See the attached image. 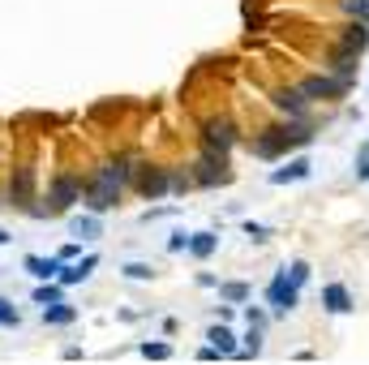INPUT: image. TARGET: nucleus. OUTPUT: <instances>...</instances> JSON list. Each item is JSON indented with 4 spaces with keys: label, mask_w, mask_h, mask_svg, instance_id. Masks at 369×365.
Masks as SVG:
<instances>
[{
    "label": "nucleus",
    "mask_w": 369,
    "mask_h": 365,
    "mask_svg": "<svg viewBox=\"0 0 369 365\" xmlns=\"http://www.w3.org/2000/svg\"><path fill=\"white\" fill-rule=\"evenodd\" d=\"M206 339H211V344L219 348V357H236V335H232L224 323H215V327L206 331Z\"/></svg>",
    "instance_id": "17"
},
{
    "label": "nucleus",
    "mask_w": 369,
    "mask_h": 365,
    "mask_svg": "<svg viewBox=\"0 0 369 365\" xmlns=\"http://www.w3.org/2000/svg\"><path fill=\"white\" fill-rule=\"evenodd\" d=\"M73 202H82V177L56 172L47 181V206H31V215H65Z\"/></svg>",
    "instance_id": "3"
},
{
    "label": "nucleus",
    "mask_w": 369,
    "mask_h": 365,
    "mask_svg": "<svg viewBox=\"0 0 369 365\" xmlns=\"http://www.w3.org/2000/svg\"><path fill=\"white\" fill-rule=\"evenodd\" d=\"M343 9H348L356 22H369V0H343Z\"/></svg>",
    "instance_id": "26"
},
{
    "label": "nucleus",
    "mask_w": 369,
    "mask_h": 365,
    "mask_svg": "<svg viewBox=\"0 0 369 365\" xmlns=\"http://www.w3.org/2000/svg\"><path fill=\"white\" fill-rule=\"evenodd\" d=\"M78 254H82V245H65V250H60L56 258H60V262H73V258H78Z\"/></svg>",
    "instance_id": "32"
},
{
    "label": "nucleus",
    "mask_w": 369,
    "mask_h": 365,
    "mask_svg": "<svg viewBox=\"0 0 369 365\" xmlns=\"http://www.w3.org/2000/svg\"><path fill=\"white\" fill-rule=\"evenodd\" d=\"M138 352H142L146 361H167V357H172V344H142Z\"/></svg>",
    "instance_id": "25"
},
{
    "label": "nucleus",
    "mask_w": 369,
    "mask_h": 365,
    "mask_svg": "<svg viewBox=\"0 0 369 365\" xmlns=\"http://www.w3.org/2000/svg\"><path fill=\"white\" fill-rule=\"evenodd\" d=\"M266 301H270V314H292L301 305V288L288 279V266L275 271V279H270V288H266Z\"/></svg>",
    "instance_id": "4"
},
{
    "label": "nucleus",
    "mask_w": 369,
    "mask_h": 365,
    "mask_svg": "<svg viewBox=\"0 0 369 365\" xmlns=\"http://www.w3.org/2000/svg\"><path fill=\"white\" fill-rule=\"evenodd\" d=\"M56 301H65V284L60 279H43L35 288V305H56Z\"/></svg>",
    "instance_id": "20"
},
{
    "label": "nucleus",
    "mask_w": 369,
    "mask_h": 365,
    "mask_svg": "<svg viewBox=\"0 0 369 365\" xmlns=\"http://www.w3.org/2000/svg\"><path fill=\"white\" fill-rule=\"evenodd\" d=\"M236 142H240V133H236V125H232V116H211L206 125H202V146H206V151L228 155Z\"/></svg>",
    "instance_id": "5"
},
{
    "label": "nucleus",
    "mask_w": 369,
    "mask_h": 365,
    "mask_svg": "<svg viewBox=\"0 0 369 365\" xmlns=\"http://www.w3.org/2000/svg\"><path fill=\"white\" fill-rule=\"evenodd\" d=\"M78 318V309L73 305H65V301H56V305H43V323H52V327H65V323H73Z\"/></svg>",
    "instance_id": "21"
},
{
    "label": "nucleus",
    "mask_w": 369,
    "mask_h": 365,
    "mask_svg": "<svg viewBox=\"0 0 369 365\" xmlns=\"http://www.w3.org/2000/svg\"><path fill=\"white\" fill-rule=\"evenodd\" d=\"M193 185V177H185V172H177V177H172V189H177V193H185Z\"/></svg>",
    "instance_id": "31"
},
{
    "label": "nucleus",
    "mask_w": 369,
    "mask_h": 365,
    "mask_svg": "<svg viewBox=\"0 0 369 365\" xmlns=\"http://www.w3.org/2000/svg\"><path fill=\"white\" fill-rule=\"evenodd\" d=\"M125 275H129V279H155V271H151L146 262H129V266H125Z\"/></svg>",
    "instance_id": "28"
},
{
    "label": "nucleus",
    "mask_w": 369,
    "mask_h": 365,
    "mask_svg": "<svg viewBox=\"0 0 369 365\" xmlns=\"http://www.w3.org/2000/svg\"><path fill=\"white\" fill-rule=\"evenodd\" d=\"M309 172H313V163H309L305 155H297V159H288L284 168H275V172H270V185H292V181H309Z\"/></svg>",
    "instance_id": "11"
},
{
    "label": "nucleus",
    "mask_w": 369,
    "mask_h": 365,
    "mask_svg": "<svg viewBox=\"0 0 369 365\" xmlns=\"http://www.w3.org/2000/svg\"><path fill=\"white\" fill-rule=\"evenodd\" d=\"M356 181H369V159H361V168H356Z\"/></svg>",
    "instance_id": "33"
},
{
    "label": "nucleus",
    "mask_w": 369,
    "mask_h": 365,
    "mask_svg": "<svg viewBox=\"0 0 369 365\" xmlns=\"http://www.w3.org/2000/svg\"><path fill=\"white\" fill-rule=\"evenodd\" d=\"M0 327H22L17 305H13V301H5V297H0Z\"/></svg>",
    "instance_id": "23"
},
{
    "label": "nucleus",
    "mask_w": 369,
    "mask_h": 365,
    "mask_svg": "<svg viewBox=\"0 0 369 365\" xmlns=\"http://www.w3.org/2000/svg\"><path fill=\"white\" fill-rule=\"evenodd\" d=\"M348 86L352 82H343V78H305L301 82V90H305V99H343V95H348Z\"/></svg>",
    "instance_id": "9"
},
{
    "label": "nucleus",
    "mask_w": 369,
    "mask_h": 365,
    "mask_svg": "<svg viewBox=\"0 0 369 365\" xmlns=\"http://www.w3.org/2000/svg\"><path fill=\"white\" fill-rule=\"evenodd\" d=\"M215 250H219V236H215V232H193V236H189V254H193V258H211Z\"/></svg>",
    "instance_id": "19"
},
{
    "label": "nucleus",
    "mask_w": 369,
    "mask_h": 365,
    "mask_svg": "<svg viewBox=\"0 0 369 365\" xmlns=\"http://www.w3.org/2000/svg\"><path fill=\"white\" fill-rule=\"evenodd\" d=\"M129 181H133V163H129L125 155H116V159H108L104 168H95V177L82 181V202H86V211H90V215L112 211V206L120 202V193H125Z\"/></svg>",
    "instance_id": "1"
},
{
    "label": "nucleus",
    "mask_w": 369,
    "mask_h": 365,
    "mask_svg": "<svg viewBox=\"0 0 369 365\" xmlns=\"http://www.w3.org/2000/svg\"><path fill=\"white\" fill-rule=\"evenodd\" d=\"M219 297L240 305V301H249V284H219Z\"/></svg>",
    "instance_id": "22"
},
{
    "label": "nucleus",
    "mask_w": 369,
    "mask_h": 365,
    "mask_svg": "<svg viewBox=\"0 0 369 365\" xmlns=\"http://www.w3.org/2000/svg\"><path fill=\"white\" fill-rule=\"evenodd\" d=\"M26 271L35 279H60V258H39V254H31L26 258Z\"/></svg>",
    "instance_id": "15"
},
{
    "label": "nucleus",
    "mask_w": 369,
    "mask_h": 365,
    "mask_svg": "<svg viewBox=\"0 0 369 365\" xmlns=\"http://www.w3.org/2000/svg\"><path fill=\"white\" fill-rule=\"evenodd\" d=\"M193 181H198V185H228V181H232L228 155L206 151V146H202V159H198V172H193Z\"/></svg>",
    "instance_id": "7"
},
{
    "label": "nucleus",
    "mask_w": 369,
    "mask_h": 365,
    "mask_svg": "<svg viewBox=\"0 0 369 365\" xmlns=\"http://www.w3.org/2000/svg\"><path fill=\"white\" fill-rule=\"evenodd\" d=\"M69 232L78 236V241H95V236H104V224H99V215H78L69 224Z\"/></svg>",
    "instance_id": "16"
},
{
    "label": "nucleus",
    "mask_w": 369,
    "mask_h": 365,
    "mask_svg": "<svg viewBox=\"0 0 369 365\" xmlns=\"http://www.w3.org/2000/svg\"><path fill=\"white\" fill-rule=\"evenodd\" d=\"M245 236H249V241H270L275 232H270L266 224H254V219H249V224H245Z\"/></svg>",
    "instance_id": "27"
},
{
    "label": "nucleus",
    "mask_w": 369,
    "mask_h": 365,
    "mask_svg": "<svg viewBox=\"0 0 369 365\" xmlns=\"http://www.w3.org/2000/svg\"><path fill=\"white\" fill-rule=\"evenodd\" d=\"M133 185H138L142 198L159 202L163 193L172 189V172H167V168H151V163H146V168H133Z\"/></svg>",
    "instance_id": "6"
},
{
    "label": "nucleus",
    "mask_w": 369,
    "mask_h": 365,
    "mask_svg": "<svg viewBox=\"0 0 369 365\" xmlns=\"http://www.w3.org/2000/svg\"><path fill=\"white\" fill-rule=\"evenodd\" d=\"M99 266V254H86L82 262H69V266H60V284L65 288H73V284H82V279H90V271Z\"/></svg>",
    "instance_id": "13"
},
{
    "label": "nucleus",
    "mask_w": 369,
    "mask_h": 365,
    "mask_svg": "<svg viewBox=\"0 0 369 365\" xmlns=\"http://www.w3.org/2000/svg\"><path fill=\"white\" fill-rule=\"evenodd\" d=\"M31 202H35V168L31 163H17L13 168V181H9V206L31 211Z\"/></svg>",
    "instance_id": "8"
},
{
    "label": "nucleus",
    "mask_w": 369,
    "mask_h": 365,
    "mask_svg": "<svg viewBox=\"0 0 369 365\" xmlns=\"http://www.w3.org/2000/svg\"><path fill=\"white\" fill-rule=\"evenodd\" d=\"M356 52H343V47H339V52H335V60H331V73H335V78H343V82H352L356 78Z\"/></svg>",
    "instance_id": "18"
},
{
    "label": "nucleus",
    "mask_w": 369,
    "mask_h": 365,
    "mask_svg": "<svg viewBox=\"0 0 369 365\" xmlns=\"http://www.w3.org/2000/svg\"><path fill=\"white\" fill-rule=\"evenodd\" d=\"M270 104H275L279 112H288V116H305V108H309L301 86H279L275 95H270Z\"/></svg>",
    "instance_id": "10"
},
{
    "label": "nucleus",
    "mask_w": 369,
    "mask_h": 365,
    "mask_svg": "<svg viewBox=\"0 0 369 365\" xmlns=\"http://www.w3.org/2000/svg\"><path fill=\"white\" fill-rule=\"evenodd\" d=\"M0 245H9V232L5 228H0Z\"/></svg>",
    "instance_id": "34"
},
{
    "label": "nucleus",
    "mask_w": 369,
    "mask_h": 365,
    "mask_svg": "<svg viewBox=\"0 0 369 365\" xmlns=\"http://www.w3.org/2000/svg\"><path fill=\"white\" fill-rule=\"evenodd\" d=\"M245 318H249V327H266V314H262V309H254V305L245 309Z\"/></svg>",
    "instance_id": "30"
},
{
    "label": "nucleus",
    "mask_w": 369,
    "mask_h": 365,
    "mask_svg": "<svg viewBox=\"0 0 369 365\" xmlns=\"http://www.w3.org/2000/svg\"><path fill=\"white\" fill-rule=\"evenodd\" d=\"M313 133L305 125H275V129H262L254 142H249V151L258 159H284L288 151H297V146H309Z\"/></svg>",
    "instance_id": "2"
},
{
    "label": "nucleus",
    "mask_w": 369,
    "mask_h": 365,
    "mask_svg": "<svg viewBox=\"0 0 369 365\" xmlns=\"http://www.w3.org/2000/svg\"><path fill=\"white\" fill-rule=\"evenodd\" d=\"M181 250H189V236L185 232H172L167 236V254H181Z\"/></svg>",
    "instance_id": "29"
},
{
    "label": "nucleus",
    "mask_w": 369,
    "mask_h": 365,
    "mask_svg": "<svg viewBox=\"0 0 369 365\" xmlns=\"http://www.w3.org/2000/svg\"><path fill=\"white\" fill-rule=\"evenodd\" d=\"M322 309L327 314H352V292L343 284H327L322 288Z\"/></svg>",
    "instance_id": "12"
},
{
    "label": "nucleus",
    "mask_w": 369,
    "mask_h": 365,
    "mask_svg": "<svg viewBox=\"0 0 369 365\" xmlns=\"http://www.w3.org/2000/svg\"><path fill=\"white\" fill-rule=\"evenodd\" d=\"M339 47H343V52H365V47H369V22H356V26H348V31H343V39H339Z\"/></svg>",
    "instance_id": "14"
},
{
    "label": "nucleus",
    "mask_w": 369,
    "mask_h": 365,
    "mask_svg": "<svg viewBox=\"0 0 369 365\" xmlns=\"http://www.w3.org/2000/svg\"><path fill=\"white\" fill-rule=\"evenodd\" d=\"M309 271H313L309 262H292V266H288V279L297 284V288H305V284H309Z\"/></svg>",
    "instance_id": "24"
}]
</instances>
